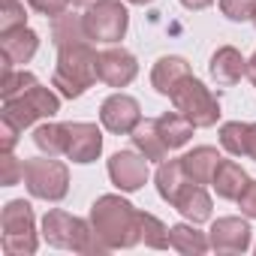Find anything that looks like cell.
Returning <instances> with one entry per match:
<instances>
[{
  "instance_id": "9c48e42d",
  "label": "cell",
  "mask_w": 256,
  "mask_h": 256,
  "mask_svg": "<svg viewBox=\"0 0 256 256\" xmlns=\"http://www.w3.org/2000/svg\"><path fill=\"white\" fill-rule=\"evenodd\" d=\"M108 178L118 190L133 193L148 181V157L136 151H118L108 160Z\"/></svg>"
},
{
  "instance_id": "484cf974",
  "label": "cell",
  "mask_w": 256,
  "mask_h": 256,
  "mask_svg": "<svg viewBox=\"0 0 256 256\" xmlns=\"http://www.w3.org/2000/svg\"><path fill=\"white\" fill-rule=\"evenodd\" d=\"M220 142L229 154L235 157H247L250 151V124H241V120H229L220 126Z\"/></svg>"
},
{
  "instance_id": "7c38bea8",
  "label": "cell",
  "mask_w": 256,
  "mask_h": 256,
  "mask_svg": "<svg viewBox=\"0 0 256 256\" xmlns=\"http://www.w3.org/2000/svg\"><path fill=\"white\" fill-rule=\"evenodd\" d=\"M100 82H106L108 88H126L136 72H139V64L136 58L126 52V48H108L100 54Z\"/></svg>"
},
{
  "instance_id": "ab89813d",
  "label": "cell",
  "mask_w": 256,
  "mask_h": 256,
  "mask_svg": "<svg viewBox=\"0 0 256 256\" xmlns=\"http://www.w3.org/2000/svg\"><path fill=\"white\" fill-rule=\"evenodd\" d=\"M253 24H256V16H253Z\"/></svg>"
},
{
  "instance_id": "d6986e66",
  "label": "cell",
  "mask_w": 256,
  "mask_h": 256,
  "mask_svg": "<svg viewBox=\"0 0 256 256\" xmlns=\"http://www.w3.org/2000/svg\"><path fill=\"white\" fill-rule=\"evenodd\" d=\"M211 184H214V190H217L220 199H238L241 190L250 184V178H247V172H244L235 160H220V166H217Z\"/></svg>"
},
{
  "instance_id": "7a4b0ae2",
  "label": "cell",
  "mask_w": 256,
  "mask_h": 256,
  "mask_svg": "<svg viewBox=\"0 0 256 256\" xmlns=\"http://www.w3.org/2000/svg\"><path fill=\"white\" fill-rule=\"evenodd\" d=\"M58 70H54V88L66 100H78L96 78H100V54L88 42H76L66 48H58Z\"/></svg>"
},
{
  "instance_id": "cb8c5ba5",
  "label": "cell",
  "mask_w": 256,
  "mask_h": 256,
  "mask_svg": "<svg viewBox=\"0 0 256 256\" xmlns=\"http://www.w3.org/2000/svg\"><path fill=\"white\" fill-rule=\"evenodd\" d=\"M169 247L172 250H178V253H193V256H199V253H205L208 247H211V241L202 235V232H196L193 226H172L169 229Z\"/></svg>"
},
{
  "instance_id": "d590c367",
  "label": "cell",
  "mask_w": 256,
  "mask_h": 256,
  "mask_svg": "<svg viewBox=\"0 0 256 256\" xmlns=\"http://www.w3.org/2000/svg\"><path fill=\"white\" fill-rule=\"evenodd\" d=\"M247 157L256 160V124H250V151H247Z\"/></svg>"
},
{
  "instance_id": "603a6c76",
  "label": "cell",
  "mask_w": 256,
  "mask_h": 256,
  "mask_svg": "<svg viewBox=\"0 0 256 256\" xmlns=\"http://www.w3.org/2000/svg\"><path fill=\"white\" fill-rule=\"evenodd\" d=\"M190 178L184 175V166L181 160H163L160 169H157V193L166 199V202H175V196L181 193V187L187 184Z\"/></svg>"
},
{
  "instance_id": "9a60e30c",
  "label": "cell",
  "mask_w": 256,
  "mask_h": 256,
  "mask_svg": "<svg viewBox=\"0 0 256 256\" xmlns=\"http://www.w3.org/2000/svg\"><path fill=\"white\" fill-rule=\"evenodd\" d=\"M211 78L217 82V84H223V88H229V84H235V82H241L244 76H247V60L241 58V52L238 48H232V46H223V48H217L214 52V58H211Z\"/></svg>"
},
{
  "instance_id": "277c9868",
  "label": "cell",
  "mask_w": 256,
  "mask_h": 256,
  "mask_svg": "<svg viewBox=\"0 0 256 256\" xmlns=\"http://www.w3.org/2000/svg\"><path fill=\"white\" fill-rule=\"evenodd\" d=\"M0 229H4V253L10 256H30L36 250V229H34V208L24 199H12L4 214H0Z\"/></svg>"
},
{
  "instance_id": "8fae6325",
  "label": "cell",
  "mask_w": 256,
  "mask_h": 256,
  "mask_svg": "<svg viewBox=\"0 0 256 256\" xmlns=\"http://www.w3.org/2000/svg\"><path fill=\"white\" fill-rule=\"evenodd\" d=\"M102 151V133L96 124H66V157L72 163H90Z\"/></svg>"
},
{
  "instance_id": "e575fe53",
  "label": "cell",
  "mask_w": 256,
  "mask_h": 256,
  "mask_svg": "<svg viewBox=\"0 0 256 256\" xmlns=\"http://www.w3.org/2000/svg\"><path fill=\"white\" fill-rule=\"evenodd\" d=\"M181 4H184L187 10H205V6L214 4V0H181Z\"/></svg>"
},
{
  "instance_id": "1f68e13d",
  "label": "cell",
  "mask_w": 256,
  "mask_h": 256,
  "mask_svg": "<svg viewBox=\"0 0 256 256\" xmlns=\"http://www.w3.org/2000/svg\"><path fill=\"white\" fill-rule=\"evenodd\" d=\"M28 4H30L40 16H52V18H58V16L66 12V6L72 4V0H28Z\"/></svg>"
},
{
  "instance_id": "d4e9b609",
  "label": "cell",
  "mask_w": 256,
  "mask_h": 256,
  "mask_svg": "<svg viewBox=\"0 0 256 256\" xmlns=\"http://www.w3.org/2000/svg\"><path fill=\"white\" fill-rule=\"evenodd\" d=\"M34 142H36L40 151H46L52 157L66 154V124H42V126H36Z\"/></svg>"
},
{
  "instance_id": "3957f363",
  "label": "cell",
  "mask_w": 256,
  "mask_h": 256,
  "mask_svg": "<svg viewBox=\"0 0 256 256\" xmlns=\"http://www.w3.org/2000/svg\"><path fill=\"white\" fill-rule=\"evenodd\" d=\"M42 238L52 247L78 250V253H106L108 247L94 235V226H88L82 217H72L66 211H48L42 220Z\"/></svg>"
},
{
  "instance_id": "6da1fadb",
  "label": "cell",
  "mask_w": 256,
  "mask_h": 256,
  "mask_svg": "<svg viewBox=\"0 0 256 256\" xmlns=\"http://www.w3.org/2000/svg\"><path fill=\"white\" fill-rule=\"evenodd\" d=\"M90 226H94V235L108 247V250H118V247H133L136 241H142V220H139V211L120 199V196H100L90 208Z\"/></svg>"
},
{
  "instance_id": "7402d4cb",
  "label": "cell",
  "mask_w": 256,
  "mask_h": 256,
  "mask_svg": "<svg viewBox=\"0 0 256 256\" xmlns=\"http://www.w3.org/2000/svg\"><path fill=\"white\" fill-rule=\"evenodd\" d=\"M52 40H54L58 48H66V46H76V42H88L90 36H88V30H84V18L64 12V16H58L54 24H52Z\"/></svg>"
},
{
  "instance_id": "74e56055",
  "label": "cell",
  "mask_w": 256,
  "mask_h": 256,
  "mask_svg": "<svg viewBox=\"0 0 256 256\" xmlns=\"http://www.w3.org/2000/svg\"><path fill=\"white\" fill-rule=\"evenodd\" d=\"M76 6H94V4H100V0H72Z\"/></svg>"
},
{
  "instance_id": "5b68a950",
  "label": "cell",
  "mask_w": 256,
  "mask_h": 256,
  "mask_svg": "<svg viewBox=\"0 0 256 256\" xmlns=\"http://www.w3.org/2000/svg\"><path fill=\"white\" fill-rule=\"evenodd\" d=\"M172 106L175 112H181L187 120H193V126H214L220 118V102L217 96L193 76H187L175 90H172Z\"/></svg>"
},
{
  "instance_id": "30bf717a",
  "label": "cell",
  "mask_w": 256,
  "mask_h": 256,
  "mask_svg": "<svg viewBox=\"0 0 256 256\" xmlns=\"http://www.w3.org/2000/svg\"><path fill=\"white\" fill-rule=\"evenodd\" d=\"M100 120L108 133H118V136H126V133H133L139 120H142V112H139V102L133 96H126V94H112L102 108H100Z\"/></svg>"
},
{
  "instance_id": "f546056e",
  "label": "cell",
  "mask_w": 256,
  "mask_h": 256,
  "mask_svg": "<svg viewBox=\"0 0 256 256\" xmlns=\"http://www.w3.org/2000/svg\"><path fill=\"white\" fill-rule=\"evenodd\" d=\"M220 10L229 22H253L256 0H220Z\"/></svg>"
},
{
  "instance_id": "4dcf8cb0",
  "label": "cell",
  "mask_w": 256,
  "mask_h": 256,
  "mask_svg": "<svg viewBox=\"0 0 256 256\" xmlns=\"http://www.w3.org/2000/svg\"><path fill=\"white\" fill-rule=\"evenodd\" d=\"M0 184L4 187H12V184H18V178H24V163H18L16 157H12V151H4L0 154Z\"/></svg>"
},
{
  "instance_id": "8992f818",
  "label": "cell",
  "mask_w": 256,
  "mask_h": 256,
  "mask_svg": "<svg viewBox=\"0 0 256 256\" xmlns=\"http://www.w3.org/2000/svg\"><path fill=\"white\" fill-rule=\"evenodd\" d=\"M24 184H28L30 196L46 199V202H58L70 190V172L52 154L34 157V160H24Z\"/></svg>"
},
{
  "instance_id": "52a82bcc",
  "label": "cell",
  "mask_w": 256,
  "mask_h": 256,
  "mask_svg": "<svg viewBox=\"0 0 256 256\" xmlns=\"http://www.w3.org/2000/svg\"><path fill=\"white\" fill-rule=\"evenodd\" d=\"M84 18V30L90 40L96 42H118L126 34V24H130V12H126L124 4L118 0H100V4L88 6Z\"/></svg>"
},
{
  "instance_id": "4fadbf2b",
  "label": "cell",
  "mask_w": 256,
  "mask_h": 256,
  "mask_svg": "<svg viewBox=\"0 0 256 256\" xmlns=\"http://www.w3.org/2000/svg\"><path fill=\"white\" fill-rule=\"evenodd\" d=\"M217 253H244L250 247V226L241 217H220L208 235Z\"/></svg>"
},
{
  "instance_id": "83f0119b",
  "label": "cell",
  "mask_w": 256,
  "mask_h": 256,
  "mask_svg": "<svg viewBox=\"0 0 256 256\" xmlns=\"http://www.w3.org/2000/svg\"><path fill=\"white\" fill-rule=\"evenodd\" d=\"M139 220H142V241L154 250H166L169 247V229L154 217V214H142L139 211Z\"/></svg>"
},
{
  "instance_id": "f35d334b",
  "label": "cell",
  "mask_w": 256,
  "mask_h": 256,
  "mask_svg": "<svg viewBox=\"0 0 256 256\" xmlns=\"http://www.w3.org/2000/svg\"><path fill=\"white\" fill-rule=\"evenodd\" d=\"M126 4H136V6H145V4H154V0H126Z\"/></svg>"
},
{
  "instance_id": "5bb4252c",
  "label": "cell",
  "mask_w": 256,
  "mask_h": 256,
  "mask_svg": "<svg viewBox=\"0 0 256 256\" xmlns=\"http://www.w3.org/2000/svg\"><path fill=\"white\" fill-rule=\"evenodd\" d=\"M40 48V36L24 24V28H16V30H6L0 36V52H4V70L6 66H16V64H28Z\"/></svg>"
},
{
  "instance_id": "d6a6232c",
  "label": "cell",
  "mask_w": 256,
  "mask_h": 256,
  "mask_svg": "<svg viewBox=\"0 0 256 256\" xmlns=\"http://www.w3.org/2000/svg\"><path fill=\"white\" fill-rule=\"evenodd\" d=\"M238 208H241L244 217H256V181H250V184L241 190V196H238Z\"/></svg>"
},
{
  "instance_id": "8d00e7d4",
  "label": "cell",
  "mask_w": 256,
  "mask_h": 256,
  "mask_svg": "<svg viewBox=\"0 0 256 256\" xmlns=\"http://www.w3.org/2000/svg\"><path fill=\"white\" fill-rule=\"evenodd\" d=\"M247 76H250V82H253V88H256V52H253V58L247 60Z\"/></svg>"
},
{
  "instance_id": "836d02e7",
  "label": "cell",
  "mask_w": 256,
  "mask_h": 256,
  "mask_svg": "<svg viewBox=\"0 0 256 256\" xmlns=\"http://www.w3.org/2000/svg\"><path fill=\"white\" fill-rule=\"evenodd\" d=\"M18 130H22V126H16L10 118H4V124H0V133H4V139H0V148H4V151H12L16 142H18Z\"/></svg>"
},
{
  "instance_id": "2e32d148",
  "label": "cell",
  "mask_w": 256,
  "mask_h": 256,
  "mask_svg": "<svg viewBox=\"0 0 256 256\" xmlns=\"http://www.w3.org/2000/svg\"><path fill=\"white\" fill-rule=\"evenodd\" d=\"M190 76V64L184 58H175V54H166L154 64V72H151V84L163 94V96H172V90Z\"/></svg>"
},
{
  "instance_id": "e0dca14e",
  "label": "cell",
  "mask_w": 256,
  "mask_h": 256,
  "mask_svg": "<svg viewBox=\"0 0 256 256\" xmlns=\"http://www.w3.org/2000/svg\"><path fill=\"white\" fill-rule=\"evenodd\" d=\"M190 223H205L208 217H211V199H208V193L202 190V184H196V181H187L184 187H181V193L175 196V202H172Z\"/></svg>"
},
{
  "instance_id": "f1b7e54d",
  "label": "cell",
  "mask_w": 256,
  "mask_h": 256,
  "mask_svg": "<svg viewBox=\"0 0 256 256\" xmlns=\"http://www.w3.org/2000/svg\"><path fill=\"white\" fill-rule=\"evenodd\" d=\"M24 22H28L24 4H18V0H4V6H0V34L24 28Z\"/></svg>"
},
{
  "instance_id": "4316f807",
  "label": "cell",
  "mask_w": 256,
  "mask_h": 256,
  "mask_svg": "<svg viewBox=\"0 0 256 256\" xmlns=\"http://www.w3.org/2000/svg\"><path fill=\"white\" fill-rule=\"evenodd\" d=\"M34 84H36V78H34L30 72H24V70L16 72L12 66H6V70H4V78H0V94H4V102L22 96V94L30 90Z\"/></svg>"
},
{
  "instance_id": "ba28073f",
  "label": "cell",
  "mask_w": 256,
  "mask_h": 256,
  "mask_svg": "<svg viewBox=\"0 0 256 256\" xmlns=\"http://www.w3.org/2000/svg\"><path fill=\"white\" fill-rule=\"evenodd\" d=\"M58 112H60V100L48 88H40V84H34L30 90H24L16 100H6V106H4V118H10L22 130L36 124L40 118H52Z\"/></svg>"
},
{
  "instance_id": "44dd1931",
  "label": "cell",
  "mask_w": 256,
  "mask_h": 256,
  "mask_svg": "<svg viewBox=\"0 0 256 256\" xmlns=\"http://www.w3.org/2000/svg\"><path fill=\"white\" fill-rule=\"evenodd\" d=\"M154 120H157V130H160V136H163L169 151L187 145L190 136H193V120H187L181 112H166V114H160Z\"/></svg>"
},
{
  "instance_id": "ac0fdd59",
  "label": "cell",
  "mask_w": 256,
  "mask_h": 256,
  "mask_svg": "<svg viewBox=\"0 0 256 256\" xmlns=\"http://www.w3.org/2000/svg\"><path fill=\"white\" fill-rule=\"evenodd\" d=\"M220 160H223V157H220L214 148L202 145V148H193L190 154H184V157H181V166H184V175H187L190 181H196V184H211V178H214Z\"/></svg>"
},
{
  "instance_id": "ffe728a7",
  "label": "cell",
  "mask_w": 256,
  "mask_h": 256,
  "mask_svg": "<svg viewBox=\"0 0 256 256\" xmlns=\"http://www.w3.org/2000/svg\"><path fill=\"white\" fill-rule=\"evenodd\" d=\"M130 136H133V145H136L139 154H145L148 160H157V163L166 160L169 148H166V142H163V136L157 130V120H139V126Z\"/></svg>"
}]
</instances>
